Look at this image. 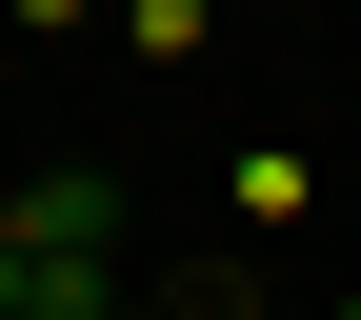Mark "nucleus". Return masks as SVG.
<instances>
[{
  "label": "nucleus",
  "mask_w": 361,
  "mask_h": 320,
  "mask_svg": "<svg viewBox=\"0 0 361 320\" xmlns=\"http://www.w3.org/2000/svg\"><path fill=\"white\" fill-rule=\"evenodd\" d=\"M0 220H20V260H121L141 241V180L121 160H40V180H0Z\"/></svg>",
  "instance_id": "1"
},
{
  "label": "nucleus",
  "mask_w": 361,
  "mask_h": 320,
  "mask_svg": "<svg viewBox=\"0 0 361 320\" xmlns=\"http://www.w3.org/2000/svg\"><path fill=\"white\" fill-rule=\"evenodd\" d=\"M221 200H241V241H281V220L322 200V160H301V141H241V160H221Z\"/></svg>",
  "instance_id": "2"
},
{
  "label": "nucleus",
  "mask_w": 361,
  "mask_h": 320,
  "mask_svg": "<svg viewBox=\"0 0 361 320\" xmlns=\"http://www.w3.org/2000/svg\"><path fill=\"white\" fill-rule=\"evenodd\" d=\"M121 40L141 60H201V0H121Z\"/></svg>",
  "instance_id": "3"
},
{
  "label": "nucleus",
  "mask_w": 361,
  "mask_h": 320,
  "mask_svg": "<svg viewBox=\"0 0 361 320\" xmlns=\"http://www.w3.org/2000/svg\"><path fill=\"white\" fill-rule=\"evenodd\" d=\"M0 320H40V260H20V220H0Z\"/></svg>",
  "instance_id": "4"
},
{
  "label": "nucleus",
  "mask_w": 361,
  "mask_h": 320,
  "mask_svg": "<svg viewBox=\"0 0 361 320\" xmlns=\"http://www.w3.org/2000/svg\"><path fill=\"white\" fill-rule=\"evenodd\" d=\"M121 320H180V300H161V281H141V300H121Z\"/></svg>",
  "instance_id": "5"
},
{
  "label": "nucleus",
  "mask_w": 361,
  "mask_h": 320,
  "mask_svg": "<svg viewBox=\"0 0 361 320\" xmlns=\"http://www.w3.org/2000/svg\"><path fill=\"white\" fill-rule=\"evenodd\" d=\"M20 20H80V0H20Z\"/></svg>",
  "instance_id": "6"
}]
</instances>
